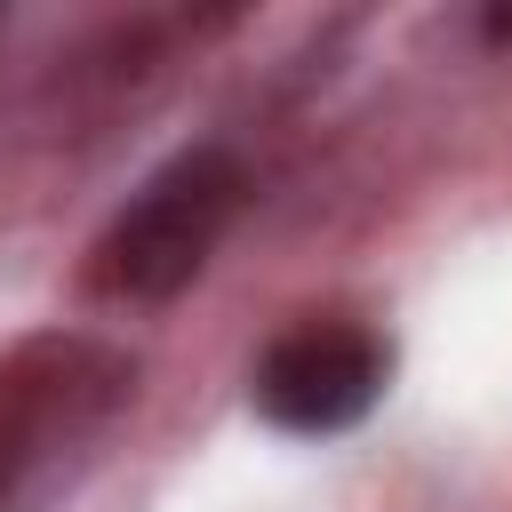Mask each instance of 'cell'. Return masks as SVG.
<instances>
[{"label": "cell", "instance_id": "cell-1", "mask_svg": "<svg viewBox=\"0 0 512 512\" xmlns=\"http://www.w3.org/2000/svg\"><path fill=\"white\" fill-rule=\"evenodd\" d=\"M136 400V352L88 328H40L0 352V512H40Z\"/></svg>", "mask_w": 512, "mask_h": 512}, {"label": "cell", "instance_id": "cell-2", "mask_svg": "<svg viewBox=\"0 0 512 512\" xmlns=\"http://www.w3.org/2000/svg\"><path fill=\"white\" fill-rule=\"evenodd\" d=\"M240 208H248V160L232 144H192L168 168H152L128 192V208L88 240L80 288L104 304H168L208 272Z\"/></svg>", "mask_w": 512, "mask_h": 512}, {"label": "cell", "instance_id": "cell-3", "mask_svg": "<svg viewBox=\"0 0 512 512\" xmlns=\"http://www.w3.org/2000/svg\"><path fill=\"white\" fill-rule=\"evenodd\" d=\"M392 384V336L368 328V320H296L280 328L264 352H256V376H248V400L272 432L288 440H336L352 432Z\"/></svg>", "mask_w": 512, "mask_h": 512}, {"label": "cell", "instance_id": "cell-4", "mask_svg": "<svg viewBox=\"0 0 512 512\" xmlns=\"http://www.w3.org/2000/svg\"><path fill=\"white\" fill-rule=\"evenodd\" d=\"M480 40H496V48H512V8H488V16H480Z\"/></svg>", "mask_w": 512, "mask_h": 512}]
</instances>
